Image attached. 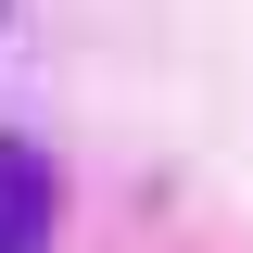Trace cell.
Listing matches in <instances>:
<instances>
[{"label": "cell", "instance_id": "obj_1", "mask_svg": "<svg viewBox=\"0 0 253 253\" xmlns=\"http://www.w3.org/2000/svg\"><path fill=\"white\" fill-rule=\"evenodd\" d=\"M51 215H63V177H51V152L0 139V253H51Z\"/></svg>", "mask_w": 253, "mask_h": 253}]
</instances>
